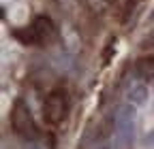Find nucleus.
Masks as SVG:
<instances>
[{
  "mask_svg": "<svg viewBox=\"0 0 154 149\" xmlns=\"http://www.w3.org/2000/svg\"><path fill=\"white\" fill-rule=\"evenodd\" d=\"M30 32H32L34 45H54L58 39H60L58 26L47 15H38L36 19L32 22V26H30Z\"/></svg>",
  "mask_w": 154,
  "mask_h": 149,
  "instance_id": "7ed1b4c3",
  "label": "nucleus"
},
{
  "mask_svg": "<svg viewBox=\"0 0 154 149\" xmlns=\"http://www.w3.org/2000/svg\"><path fill=\"white\" fill-rule=\"evenodd\" d=\"M146 94H148V89H146L143 85H139V87H137V89H135L133 94H131V100H133L135 104H139V102L146 98Z\"/></svg>",
  "mask_w": 154,
  "mask_h": 149,
  "instance_id": "39448f33",
  "label": "nucleus"
},
{
  "mask_svg": "<svg viewBox=\"0 0 154 149\" xmlns=\"http://www.w3.org/2000/svg\"><path fill=\"white\" fill-rule=\"evenodd\" d=\"M135 70H137V74L143 81H152L154 79V58L152 55L150 58H139L135 62Z\"/></svg>",
  "mask_w": 154,
  "mask_h": 149,
  "instance_id": "20e7f679",
  "label": "nucleus"
},
{
  "mask_svg": "<svg viewBox=\"0 0 154 149\" xmlns=\"http://www.w3.org/2000/svg\"><path fill=\"white\" fill-rule=\"evenodd\" d=\"M11 128H13V132L19 139H24V141H34V139H38V134H41L30 107L22 98H17L13 102V107H11Z\"/></svg>",
  "mask_w": 154,
  "mask_h": 149,
  "instance_id": "f03ea898",
  "label": "nucleus"
},
{
  "mask_svg": "<svg viewBox=\"0 0 154 149\" xmlns=\"http://www.w3.org/2000/svg\"><path fill=\"white\" fill-rule=\"evenodd\" d=\"M69 109H71V98H69L66 87H62V85L54 87L43 100V119H45V124L47 126H60L69 115Z\"/></svg>",
  "mask_w": 154,
  "mask_h": 149,
  "instance_id": "f257e3e1",
  "label": "nucleus"
}]
</instances>
